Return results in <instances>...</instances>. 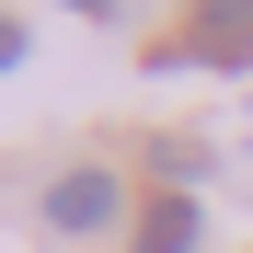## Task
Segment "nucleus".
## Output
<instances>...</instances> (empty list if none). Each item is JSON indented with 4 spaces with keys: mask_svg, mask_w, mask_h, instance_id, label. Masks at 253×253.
Segmentation results:
<instances>
[{
    "mask_svg": "<svg viewBox=\"0 0 253 253\" xmlns=\"http://www.w3.org/2000/svg\"><path fill=\"white\" fill-rule=\"evenodd\" d=\"M150 69H253V0H184V46Z\"/></svg>",
    "mask_w": 253,
    "mask_h": 253,
    "instance_id": "1",
    "label": "nucleus"
},
{
    "mask_svg": "<svg viewBox=\"0 0 253 253\" xmlns=\"http://www.w3.org/2000/svg\"><path fill=\"white\" fill-rule=\"evenodd\" d=\"M115 219H126V184L104 173V161H69V173L46 184V230L58 242H104Z\"/></svg>",
    "mask_w": 253,
    "mask_h": 253,
    "instance_id": "2",
    "label": "nucleus"
},
{
    "mask_svg": "<svg viewBox=\"0 0 253 253\" xmlns=\"http://www.w3.org/2000/svg\"><path fill=\"white\" fill-rule=\"evenodd\" d=\"M138 219H150V230H138V253H196V242H207L196 196H161V207H138Z\"/></svg>",
    "mask_w": 253,
    "mask_h": 253,
    "instance_id": "3",
    "label": "nucleus"
},
{
    "mask_svg": "<svg viewBox=\"0 0 253 253\" xmlns=\"http://www.w3.org/2000/svg\"><path fill=\"white\" fill-rule=\"evenodd\" d=\"M0 69H23V23L12 12H0Z\"/></svg>",
    "mask_w": 253,
    "mask_h": 253,
    "instance_id": "4",
    "label": "nucleus"
},
{
    "mask_svg": "<svg viewBox=\"0 0 253 253\" xmlns=\"http://www.w3.org/2000/svg\"><path fill=\"white\" fill-rule=\"evenodd\" d=\"M69 12H115V0H69Z\"/></svg>",
    "mask_w": 253,
    "mask_h": 253,
    "instance_id": "5",
    "label": "nucleus"
}]
</instances>
